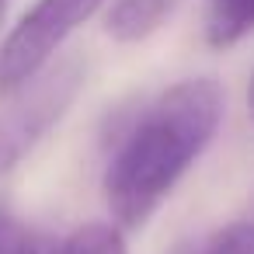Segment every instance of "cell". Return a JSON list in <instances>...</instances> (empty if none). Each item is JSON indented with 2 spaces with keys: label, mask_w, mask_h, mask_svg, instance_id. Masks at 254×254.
Instances as JSON below:
<instances>
[{
  "label": "cell",
  "mask_w": 254,
  "mask_h": 254,
  "mask_svg": "<svg viewBox=\"0 0 254 254\" xmlns=\"http://www.w3.org/2000/svg\"><path fill=\"white\" fill-rule=\"evenodd\" d=\"M226 94L212 77L160 91L119 136L105 167V202L122 230H143L223 126Z\"/></svg>",
  "instance_id": "cell-1"
},
{
  "label": "cell",
  "mask_w": 254,
  "mask_h": 254,
  "mask_svg": "<svg viewBox=\"0 0 254 254\" xmlns=\"http://www.w3.org/2000/svg\"><path fill=\"white\" fill-rule=\"evenodd\" d=\"M84 84V63L77 56L49 63L14 94H7V108L0 112V178L11 174L39 139L66 115L77 91Z\"/></svg>",
  "instance_id": "cell-2"
},
{
  "label": "cell",
  "mask_w": 254,
  "mask_h": 254,
  "mask_svg": "<svg viewBox=\"0 0 254 254\" xmlns=\"http://www.w3.org/2000/svg\"><path fill=\"white\" fill-rule=\"evenodd\" d=\"M105 7V0H35L0 42V98L14 94L53 63L63 42Z\"/></svg>",
  "instance_id": "cell-3"
},
{
  "label": "cell",
  "mask_w": 254,
  "mask_h": 254,
  "mask_svg": "<svg viewBox=\"0 0 254 254\" xmlns=\"http://www.w3.org/2000/svg\"><path fill=\"white\" fill-rule=\"evenodd\" d=\"M178 11V0H115L105 14V32L115 42H143Z\"/></svg>",
  "instance_id": "cell-4"
},
{
  "label": "cell",
  "mask_w": 254,
  "mask_h": 254,
  "mask_svg": "<svg viewBox=\"0 0 254 254\" xmlns=\"http://www.w3.org/2000/svg\"><path fill=\"white\" fill-rule=\"evenodd\" d=\"M254 32V0H209L205 42L212 49H230Z\"/></svg>",
  "instance_id": "cell-5"
},
{
  "label": "cell",
  "mask_w": 254,
  "mask_h": 254,
  "mask_svg": "<svg viewBox=\"0 0 254 254\" xmlns=\"http://www.w3.org/2000/svg\"><path fill=\"white\" fill-rule=\"evenodd\" d=\"M49 254H129L122 226L119 223H105V219H91L77 230H70L60 244L53 240Z\"/></svg>",
  "instance_id": "cell-6"
},
{
  "label": "cell",
  "mask_w": 254,
  "mask_h": 254,
  "mask_svg": "<svg viewBox=\"0 0 254 254\" xmlns=\"http://www.w3.org/2000/svg\"><path fill=\"white\" fill-rule=\"evenodd\" d=\"M205 254H254V223L237 219L212 233Z\"/></svg>",
  "instance_id": "cell-7"
},
{
  "label": "cell",
  "mask_w": 254,
  "mask_h": 254,
  "mask_svg": "<svg viewBox=\"0 0 254 254\" xmlns=\"http://www.w3.org/2000/svg\"><path fill=\"white\" fill-rule=\"evenodd\" d=\"M28 240H32V233L0 202V254H28Z\"/></svg>",
  "instance_id": "cell-8"
},
{
  "label": "cell",
  "mask_w": 254,
  "mask_h": 254,
  "mask_svg": "<svg viewBox=\"0 0 254 254\" xmlns=\"http://www.w3.org/2000/svg\"><path fill=\"white\" fill-rule=\"evenodd\" d=\"M247 112L254 119V73H251V84H247Z\"/></svg>",
  "instance_id": "cell-9"
},
{
  "label": "cell",
  "mask_w": 254,
  "mask_h": 254,
  "mask_svg": "<svg viewBox=\"0 0 254 254\" xmlns=\"http://www.w3.org/2000/svg\"><path fill=\"white\" fill-rule=\"evenodd\" d=\"M7 4H11V0H0V25H4V14H7Z\"/></svg>",
  "instance_id": "cell-10"
}]
</instances>
